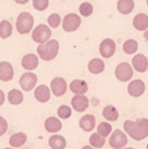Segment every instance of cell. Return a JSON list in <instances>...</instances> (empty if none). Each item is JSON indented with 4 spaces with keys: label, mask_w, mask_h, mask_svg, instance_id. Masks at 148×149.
Returning a JSON list of instances; mask_svg holds the SVG:
<instances>
[{
    "label": "cell",
    "mask_w": 148,
    "mask_h": 149,
    "mask_svg": "<svg viewBox=\"0 0 148 149\" xmlns=\"http://www.w3.org/2000/svg\"><path fill=\"white\" fill-rule=\"evenodd\" d=\"M123 130L135 141H142L148 136V119L139 118L136 120H125Z\"/></svg>",
    "instance_id": "1"
},
{
    "label": "cell",
    "mask_w": 148,
    "mask_h": 149,
    "mask_svg": "<svg viewBox=\"0 0 148 149\" xmlns=\"http://www.w3.org/2000/svg\"><path fill=\"white\" fill-rule=\"evenodd\" d=\"M59 47H60L59 42L57 39H50L46 43L38 45V47H37V55L43 62H51L59 54Z\"/></svg>",
    "instance_id": "2"
},
{
    "label": "cell",
    "mask_w": 148,
    "mask_h": 149,
    "mask_svg": "<svg viewBox=\"0 0 148 149\" xmlns=\"http://www.w3.org/2000/svg\"><path fill=\"white\" fill-rule=\"evenodd\" d=\"M34 29V17L31 16V13L29 12H21L17 16L16 20V30L18 31V34H29L31 33Z\"/></svg>",
    "instance_id": "3"
},
{
    "label": "cell",
    "mask_w": 148,
    "mask_h": 149,
    "mask_svg": "<svg viewBox=\"0 0 148 149\" xmlns=\"http://www.w3.org/2000/svg\"><path fill=\"white\" fill-rule=\"evenodd\" d=\"M31 39L38 45L46 43L47 41L51 39V28L49 25H45V24L37 25L31 31Z\"/></svg>",
    "instance_id": "4"
},
{
    "label": "cell",
    "mask_w": 148,
    "mask_h": 149,
    "mask_svg": "<svg viewBox=\"0 0 148 149\" xmlns=\"http://www.w3.org/2000/svg\"><path fill=\"white\" fill-rule=\"evenodd\" d=\"M81 25V17L76 13H67L62 20V29L66 33H73Z\"/></svg>",
    "instance_id": "5"
},
{
    "label": "cell",
    "mask_w": 148,
    "mask_h": 149,
    "mask_svg": "<svg viewBox=\"0 0 148 149\" xmlns=\"http://www.w3.org/2000/svg\"><path fill=\"white\" fill-rule=\"evenodd\" d=\"M114 74H115V79L121 82H127V81H131L134 76V68L130 63H119V64L115 67V71H114Z\"/></svg>",
    "instance_id": "6"
},
{
    "label": "cell",
    "mask_w": 148,
    "mask_h": 149,
    "mask_svg": "<svg viewBox=\"0 0 148 149\" xmlns=\"http://www.w3.org/2000/svg\"><path fill=\"white\" fill-rule=\"evenodd\" d=\"M128 141L127 134L122 130H115L113 131V134L109 136V145L113 149H123L126 148Z\"/></svg>",
    "instance_id": "7"
},
{
    "label": "cell",
    "mask_w": 148,
    "mask_h": 149,
    "mask_svg": "<svg viewBox=\"0 0 148 149\" xmlns=\"http://www.w3.org/2000/svg\"><path fill=\"white\" fill-rule=\"evenodd\" d=\"M115 51H117V45H115L114 39L112 38L102 39L98 46V52L102 59H110L115 54Z\"/></svg>",
    "instance_id": "8"
},
{
    "label": "cell",
    "mask_w": 148,
    "mask_h": 149,
    "mask_svg": "<svg viewBox=\"0 0 148 149\" xmlns=\"http://www.w3.org/2000/svg\"><path fill=\"white\" fill-rule=\"evenodd\" d=\"M37 82H38V76L34 72H25L21 74L18 84L21 86V90L24 92H30L31 89L37 88Z\"/></svg>",
    "instance_id": "9"
},
{
    "label": "cell",
    "mask_w": 148,
    "mask_h": 149,
    "mask_svg": "<svg viewBox=\"0 0 148 149\" xmlns=\"http://www.w3.org/2000/svg\"><path fill=\"white\" fill-rule=\"evenodd\" d=\"M50 89H51L52 95H55V97H62V95H64L66 92H67L68 84L63 77L58 76L51 80V82H50Z\"/></svg>",
    "instance_id": "10"
},
{
    "label": "cell",
    "mask_w": 148,
    "mask_h": 149,
    "mask_svg": "<svg viewBox=\"0 0 148 149\" xmlns=\"http://www.w3.org/2000/svg\"><path fill=\"white\" fill-rule=\"evenodd\" d=\"M146 92V82L140 79H136V80H131L128 82V86H127V93L131 95V97H142Z\"/></svg>",
    "instance_id": "11"
},
{
    "label": "cell",
    "mask_w": 148,
    "mask_h": 149,
    "mask_svg": "<svg viewBox=\"0 0 148 149\" xmlns=\"http://www.w3.org/2000/svg\"><path fill=\"white\" fill-rule=\"evenodd\" d=\"M89 98L85 94H76L71 100V107L77 113H84L89 107Z\"/></svg>",
    "instance_id": "12"
},
{
    "label": "cell",
    "mask_w": 148,
    "mask_h": 149,
    "mask_svg": "<svg viewBox=\"0 0 148 149\" xmlns=\"http://www.w3.org/2000/svg\"><path fill=\"white\" fill-rule=\"evenodd\" d=\"M39 65V56L37 54H26L21 59V67L28 72H33Z\"/></svg>",
    "instance_id": "13"
},
{
    "label": "cell",
    "mask_w": 148,
    "mask_h": 149,
    "mask_svg": "<svg viewBox=\"0 0 148 149\" xmlns=\"http://www.w3.org/2000/svg\"><path fill=\"white\" fill-rule=\"evenodd\" d=\"M131 65H133L134 71L139 73H144L148 70V58L144 54H135L131 60Z\"/></svg>",
    "instance_id": "14"
},
{
    "label": "cell",
    "mask_w": 148,
    "mask_h": 149,
    "mask_svg": "<svg viewBox=\"0 0 148 149\" xmlns=\"http://www.w3.org/2000/svg\"><path fill=\"white\" fill-rule=\"evenodd\" d=\"M51 89H50V86H47V85H38V86L34 89V98H36L38 102L41 103H46L50 101V98H51Z\"/></svg>",
    "instance_id": "15"
},
{
    "label": "cell",
    "mask_w": 148,
    "mask_h": 149,
    "mask_svg": "<svg viewBox=\"0 0 148 149\" xmlns=\"http://www.w3.org/2000/svg\"><path fill=\"white\" fill-rule=\"evenodd\" d=\"M15 76V68L9 62H0V81L8 82Z\"/></svg>",
    "instance_id": "16"
},
{
    "label": "cell",
    "mask_w": 148,
    "mask_h": 149,
    "mask_svg": "<svg viewBox=\"0 0 148 149\" xmlns=\"http://www.w3.org/2000/svg\"><path fill=\"white\" fill-rule=\"evenodd\" d=\"M79 127L83 130L84 132H92L96 127V118L92 114H85L80 118L79 120Z\"/></svg>",
    "instance_id": "17"
},
{
    "label": "cell",
    "mask_w": 148,
    "mask_h": 149,
    "mask_svg": "<svg viewBox=\"0 0 148 149\" xmlns=\"http://www.w3.org/2000/svg\"><path fill=\"white\" fill-rule=\"evenodd\" d=\"M68 89L71 90V92L73 93V94H85L87 92H88V84H87V81H84V80H80V79H76V80H72V81L70 82V85H68Z\"/></svg>",
    "instance_id": "18"
},
{
    "label": "cell",
    "mask_w": 148,
    "mask_h": 149,
    "mask_svg": "<svg viewBox=\"0 0 148 149\" xmlns=\"http://www.w3.org/2000/svg\"><path fill=\"white\" fill-rule=\"evenodd\" d=\"M45 130L52 135L58 134L62 130V122H60V119L57 118V116H49L45 120Z\"/></svg>",
    "instance_id": "19"
},
{
    "label": "cell",
    "mask_w": 148,
    "mask_h": 149,
    "mask_svg": "<svg viewBox=\"0 0 148 149\" xmlns=\"http://www.w3.org/2000/svg\"><path fill=\"white\" fill-rule=\"evenodd\" d=\"M133 26L138 31H146L148 29V15L146 13H138L133 18Z\"/></svg>",
    "instance_id": "20"
},
{
    "label": "cell",
    "mask_w": 148,
    "mask_h": 149,
    "mask_svg": "<svg viewBox=\"0 0 148 149\" xmlns=\"http://www.w3.org/2000/svg\"><path fill=\"white\" fill-rule=\"evenodd\" d=\"M102 116L106 122H117L118 118H119V111L115 106L106 105L102 109Z\"/></svg>",
    "instance_id": "21"
},
{
    "label": "cell",
    "mask_w": 148,
    "mask_h": 149,
    "mask_svg": "<svg viewBox=\"0 0 148 149\" xmlns=\"http://www.w3.org/2000/svg\"><path fill=\"white\" fill-rule=\"evenodd\" d=\"M88 71L92 74H100L105 71V62L101 58H93L88 63Z\"/></svg>",
    "instance_id": "22"
},
{
    "label": "cell",
    "mask_w": 148,
    "mask_h": 149,
    "mask_svg": "<svg viewBox=\"0 0 148 149\" xmlns=\"http://www.w3.org/2000/svg\"><path fill=\"white\" fill-rule=\"evenodd\" d=\"M135 9V1L134 0H118L117 3V10L121 15H130Z\"/></svg>",
    "instance_id": "23"
},
{
    "label": "cell",
    "mask_w": 148,
    "mask_h": 149,
    "mask_svg": "<svg viewBox=\"0 0 148 149\" xmlns=\"http://www.w3.org/2000/svg\"><path fill=\"white\" fill-rule=\"evenodd\" d=\"M26 140H28L26 134H24V132H16V134H13L9 137L8 141H9V145L12 148H21L22 145H25Z\"/></svg>",
    "instance_id": "24"
},
{
    "label": "cell",
    "mask_w": 148,
    "mask_h": 149,
    "mask_svg": "<svg viewBox=\"0 0 148 149\" xmlns=\"http://www.w3.org/2000/svg\"><path fill=\"white\" fill-rule=\"evenodd\" d=\"M7 100H8V102L13 106L21 105L24 101V93L21 92L20 89H10L7 94Z\"/></svg>",
    "instance_id": "25"
},
{
    "label": "cell",
    "mask_w": 148,
    "mask_h": 149,
    "mask_svg": "<svg viewBox=\"0 0 148 149\" xmlns=\"http://www.w3.org/2000/svg\"><path fill=\"white\" fill-rule=\"evenodd\" d=\"M49 147L51 149H64L67 147V141H66V139L63 136L54 134L49 139Z\"/></svg>",
    "instance_id": "26"
},
{
    "label": "cell",
    "mask_w": 148,
    "mask_h": 149,
    "mask_svg": "<svg viewBox=\"0 0 148 149\" xmlns=\"http://www.w3.org/2000/svg\"><path fill=\"white\" fill-rule=\"evenodd\" d=\"M12 33H13V26L10 24V21L8 20L0 21V38L7 39L12 36Z\"/></svg>",
    "instance_id": "27"
},
{
    "label": "cell",
    "mask_w": 148,
    "mask_h": 149,
    "mask_svg": "<svg viewBox=\"0 0 148 149\" xmlns=\"http://www.w3.org/2000/svg\"><path fill=\"white\" fill-rule=\"evenodd\" d=\"M122 49H123V51H125V54H127V55H134V54H136V51H138L139 43H138V41H135V39L130 38V39H127V41L123 42Z\"/></svg>",
    "instance_id": "28"
},
{
    "label": "cell",
    "mask_w": 148,
    "mask_h": 149,
    "mask_svg": "<svg viewBox=\"0 0 148 149\" xmlns=\"http://www.w3.org/2000/svg\"><path fill=\"white\" fill-rule=\"evenodd\" d=\"M97 134L101 135L102 137L106 139L108 136L113 134V127L110 124V122H101V123L97 126Z\"/></svg>",
    "instance_id": "29"
},
{
    "label": "cell",
    "mask_w": 148,
    "mask_h": 149,
    "mask_svg": "<svg viewBox=\"0 0 148 149\" xmlns=\"http://www.w3.org/2000/svg\"><path fill=\"white\" fill-rule=\"evenodd\" d=\"M89 145L93 147L94 149H100L105 145V137H102L101 135L96 134H92L91 137H89Z\"/></svg>",
    "instance_id": "30"
},
{
    "label": "cell",
    "mask_w": 148,
    "mask_h": 149,
    "mask_svg": "<svg viewBox=\"0 0 148 149\" xmlns=\"http://www.w3.org/2000/svg\"><path fill=\"white\" fill-rule=\"evenodd\" d=\"M93 5H92V3L89 1H84L80 4V7H79V13H80V16H83V17H89V16L93 15Z\"/></svg>",
    "instance_id": "31"
},
{
    "label": "cell",
    "mask_w": 148,
    "mask_h": 149,
    "mask_svg": "<svg viewBox=\"0 0 148 149\" xmlns=\"http://www.w3.org/2000/svg\"><path fill=\"white\" fill-rule=\"evenodd\" d=\"M62 20L63 18L60 17L59 13H51V15L47 17V25L51 29H57V28H59V26H62Z\"/></svg>",
    "instance_id": "32"
},
{
    "label": "cell",
    "mask_w": 148,
    "mask_h": 149,
    "mask_svg": "<svg viewBox=\"0 0 148 149\" xmlns=\"http://www.w3.org/2000/svg\"><path fill=\"white\" fill-rule=\"evenodd\" d=\"M57 114H58V118L59 119H68L72 115V107H70V106H67V105H62L58 107Z\"/></svg>",
    "instance_id": "33"
},
{
    "label": "cell",
    "mask_w": 148,
    "mask_h": 149,
    "mask_svg": "<svg viewBox=\"0 0 148 149\" xmlns=\"http://www.w3.org/2000/svg\"><path fill=\"white\" fill-rule=\"evenodd\" d=\"M31 4H33V8L36 10L43 12V10H46L49 8L50 0H31Z\"/></svg>",
    "instance_id": "34"
},
{
    "label": "cell",
    "mask_w": 148,
    "mask_h": 149,
    "mask_svg": "<svg viewBox=\"0 0 148 149\" xmlns=\"http://www.w3.org/2000/svg\"><path fill=\"white\" fill-rule=\"evenodd\" d=\"M8 131V122L3 116H0V137L4 136Z\"/></svg>",
    "instance_id": "35"
},
{
    "label": "cell",
    "mask_w": 148,
    "mask_h": 149,
    "mask_svg": "<svg viewBox=\"0 0 148 149\" xmlns=\"http://www.w3.org/2000/svg\"><path fill=\"white\" fill-rule=\"evenodd\" d=\"M4 102H5V93L0 89V106L4 105Z\"/></svg>",
    "instance_id": "36"
},
{
    "label": "cell",
    "mask_w": 148,
    "mask_h": 149,
    "mask_svg": "<svg viewBox=\"0 0 148 149\" xmlns=\"http://www.w3.org/2000/svg\"><path fill=\"white\" fill-rule=\"evenodd\" d=\"M13 1L16 3V4H20V5H25V4H28L30 0H13Z\"/></svg>",
    "instance_id": "37"
},
{
    "label": "cell",
    "mask_w": 148,
    "mask_h": 149,
    "mask_svg": "<svg viewBox=\"0 0 148 149\" xmlns=\"http://www.w3.org/2000/svg\"><path fill=\"white\" fill-rule=\"evenodd\" d=\"M143 37H144V39H146V41L148 42V29L143 33Z\"/></svg>",
    "instance_id": "38"
},
{
    "label": "cell",
    "mask_w": 148,
    "mask_h": 149,
    "mask_svg": "<svg viewBox=\"0 0 148 149\" xmlns=\"http://www.w3.org/2000/svg\"><path fill=\"white\" fill-rule=\"evenodd\" d=\"M81 149H94V148H93V147H91V145H84V147L81 148Z\"/></svg>",
    "instance_id": "39"
},
{
    "label": "cell",
    "mask_w": 148,
    "mask_h": 149,
    "mask_svg": "<svg viewBox=\"0 0 148 149\" xmlns=\"http://www.w3.org/2000/svg\"><path fill=\"white\" fill-rule=\"evenodd\" d=\"M123 149H134V148H131V147H126V148H123Z\"/></svg>",
    "instance_id": "40"
},
{
    "label": "cell",
    "mask_w": 148,
    "mask_h": 149,
    "mask_svg": "<svg viewBox=\"0 0 148 149\" xmlns=\"http://www.w3.org/2000/svg\"><path fill=\"white\" fill-rule=\"evenodd\" d=\"M4 149H13L12 147H8V148H4Z\"/></svg>",
    "instance_id": "41"
},
{
    "label": "cell",
    "mask_w": 148,
    "mask_h": 149,
    "mask_svg": "<svg viewBox=\"0 0 148 149\" xmlns=\"http://www.w3.org/2000/svg\"><path fill=\"white\" fill-rule=\"evenodd\" d=\"M146 149H148V144H147V147H146Z\"/></svg>",
    "instance_id": "42"
},
{
    "label": "cell",
    "mask_w": 148,
    "mask_h": 149,
    "mask_svg": "<svg viewBox=\"0 0 148 149\" xmlns=\"http://www.w3.org/2000/svg\"><path fill=\"white\" fill-rule=\"evenodd\" d=\"M147 7H148V0H147Z\"/></svg>",
    "instance_id": "43"
}]
</instances>
